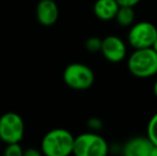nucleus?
Segmentation results:
<instances>
[{
	"label": "nucleus",
	"mask_w": 157,
	"mask_h": 156,
	"mask_svg": "<svg viewBox=\"0 0 157 156\" xmlns=\"http://www.w3.org/2000/svg\"><path fill=\"white\" fill-rule=\"evenodd\" d=\"M101 52L109 62L118 63L124 60L127 54V48L121 38L117 36H107L103 39Z\"/></svg>",
	"instance_id": "7"
},
{
	"label": "nucleus",
	"mask_w": 157,
	"mask_h": 156,
	"mask_svg": "<svg viewBox=\"0 0 157 156\" xmlns=\"http://www.w3.org/2000/svg\"><path fill=\"white\" fill-rule=\"evenodd\" d=\"M63 81L68 88L77 91L88 90L94 83V73L83 63H71L63 71Z\"/></svg>",
	"instance_id": "4"
},
{
	"label": "nucleus",
	"mask_w": 157,
	"mask_h": 156,
	"mask_svg": "<svg viewBox=\"0 0 157 156\" xmlns=\"http://www.w3.org/2000/svg\"><path fill=\"white\" fill-rule=\"evenodd\" d=\"M109 146L104 137L96 131H88L75 137L74 151L76 156H106Z\"/></svg>",
	"instance_id": "3"
},
{
	"label": "nucleus",
	"mask_w": 157,
	"mask_h": 156,
	"mask_svg": "<svg viewBox=\"0 0 157 156\" xmlns=\"http://www.w3.org/2000/svg\"><path fill=\"white\" fill-rule=\"evenodd\" d=\"M153 92H154V95L156 96L157 98V80L154 82V86H153Z\"/></svg>",
	"instance_id": "18"
},
{
	"label": "nucleus",
	"mask_w": 157,
	"mask_h": 156,
	"mask_svg": "<svg viewBox=\"0 0 157 156\" xmlns=\"http://www.w3.org/2000/svg\"><path fill=\"white\" fill-rule=\"evenodd\" d=\"M117 1L120 4V6H132L134 8L141 0H117Z\"/></svg>",
	"instance_id": "16"
},
{
	"label": "nucleus",
	"mask_w": 157,
	"mask_h": 156,
	"mask_svg": "<svg viewBox=\"0 0 157 156\" xmlns=\"http://www.w3.org/2000/svg\"><path fill=\"white\" fill-rule=\"evenodd\" d=\"M101 43H103V40L96 38V36H91V38H89L87 40V42H86V48L90 52L101 51Z\"/></svg>",
	"instance_id": "14"
},
{
	"label": "nucleus",
	"mask_w": 157,
	"mask_h": 156,
	"mask_svg": "<svg viewBox=\"0 0 157 156\" xmlns=\"http://www.w3.org/2000/svg\"><path fill=\"white\" fill-rule=\"evenodd\" d=\"M25 135V122L16 112L9 111L0 117V140L3 143L21 142Z\"/></svg>",
	"instance_id": "5"
},
{
	"label": "nucleus",
	"mask_w": 157,
	"mask_h": 156,
	"mask_svg": "<svg viewBox=\"0 0 157 156\" xmlns=\"http://www.w3.org/2000/svg\"><path fill=\"white\" fill-rule=\"evenodd\" d=\"M117 23L122 27H129L135 21V11L132 6H120L116 15Z\"/></svg>",
	"instance_id": "11"
},
{
	"label": "nucleus",
	"mask_w": 157,
	"mask_h": 156,
	"mask_svg": "<svg viewBox=\"0 0 157 156\" xmlns=\"http://www.w3.org/2000/svg\"><path fill=\"white\" fill-rule=\"evenodd\" d=\"M120 9V4L117 0H96L93 6L95 16L104 21L116 18V15Z\"/></svg>",
	"instance_id": "10"
},
{
	"label": "nucleus",
	"mask_w": 157,
	"mask_h": 156,
	"mask_svg": "<svg viewBox=\"0 0 157 156\" xmlns=\"http://www.w3.org/2000/svg\"><path fill=\"white\" fill-rule=\"evenodd\" d=\"M75 137L65 128H54L44 135L41 151L46 156H68L74 151Z\"/></svg>",
	"instance_id": "1"
},
{
	"label": "nucleus",
	"mask_w": 157,
	"mask_h": 156,
	"mask_svg": "<svg viewBox=\"0 0 157 156\" xmlns=\"http://www.w3.org/2000/svg\"><path fill=\"white\" fill-rule=\"evenodd\" d=\"M156 39V26L144 21L132 25L127 34V41L134 49L152 47Z\"/></svg>",
	"instance_id": "6"
},
{
	"label": "nucleus",
	"mask_w": 157,
	"mask_h": 156,
	"mask_svg": "<svg viewBox=\"0 0 157 156\" xmlns=\"http://www.w3.org/2000/svg\"><path fill=\"white\" fill-rule=\"evenodd\" d=\"M147 136L157 146V112L150 119L149 123H147Z\"/></svg>",
	"instance_id": "12"
},
{
	"label": "nucleus",
	"mask_w": 157,
	"mask_h": 156,
	"mask_svg": "<svg viewBox=\"0 0 157 156\" xmlns=\"http://www.w3.org/2000/svg\"><path fill=\"white\" fill-rule=\"evenodd\" d=\"M127 69L138 78H149L157 74V52L152 47L135 49L127 60Z\"/></svg>",
	"instance_id": "2"
},
{
	"label": "nucleus",
	"mask_w": 157,
	"mask_h": 156,
	"mask_svg": "<svg viewBox=\"0 0 157 156\" xmlns=\"http://www.w3.org/2000/svg\"><path fill=\"white\" fill-rule=\"evenodd\" d=\"M36 19L41 25L49 27L57 23L59 18L58 4L54 0H40L36 4Z\"/></svg>",
	"instance_id": "9"
},
{
	"label": "nucleus",
	"mask_w": 157,
	"mask_h": 156,
	"mask_svg": "<svg viewBox=\"0 0 157 156\" xmlns=\"http://www.w3.org/2000/svg\"><path fill=\"white\" fill-rule=\"evenodd\" d=\"M42 153L41 150H36L35 148H28L24 150V155L25 156H41Z\"/></svg>",
	"instance_id": "17"
},
{
	"label": "nucleus",
	"mask_w": 157,
	"mask_h": 156,
	"mask_svg": "<svg viewBox=\"0 0 157 156\" xmlns=\"http://www.w3.org/2000/svg\"><path fill=\"white\" fill-rule=\"evenodd\" d=\"M155 144L147 136H138L127 140L122 148V153L125 156H152Z\"/></svg>",
	"instance_id": "8"
},
{
	"label": "nucleus",
	"mask_w": 157,
	"mask_h": 156,
	"mask_svg": "<svg viewBox=\"0 0 157 156\" xmlns=\"http://www.w3.org/2000/svg\"><path fill=\"white\" fill-rule=\"evenodd\" d=\"M87 126L89 129H91L92 131H98L103 128V121L101 119L93 117V118H90L89 120L87 121Z\"/></svg>",
	"instance_id": "15"
},
{
	"label": "nucleus",
	"mask_w": 157,
	"mask_h": 156,
	"mask_svg": "<svg viewBox=\"0 0 157 156\" xmlns=\"http://www.w3.org/2000/svg\"><path fill=\"white\" fill-rule=\"evenodd\" d=\"M3 154L6 156H23L24 149L21 146V142H14V143L6 144Z\"/></svg>",
	"instance_id": "13"
},
{
	"label": "nucleus",
	"mask_w": 157,
	"mask_h": 156,
	"mask_svg": "<svg viewBox=\"0 0 157 156\" xmlns=\"http://www.w3.org/2000/svg\"><path fill=\"white\" fill-rule=\"evenodd\" d=\"M152 48H153V49L157 52V39L155 40V42H154V44H153V46H152Z\"/></svg>",
	"instance_id": "19"
}]
</instances>
